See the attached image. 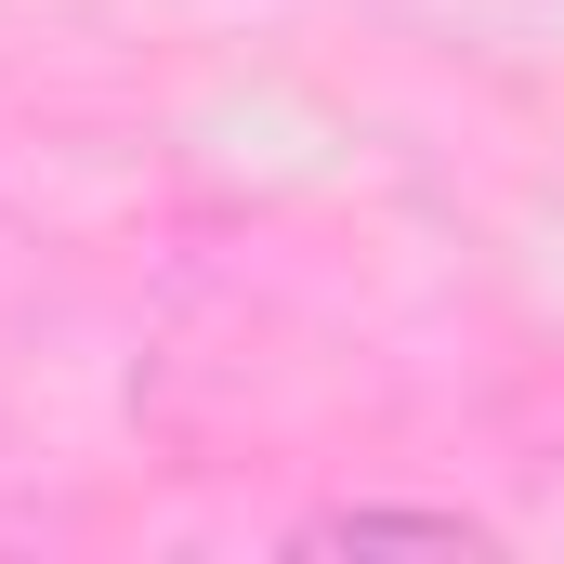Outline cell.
I'll return each instance as SVG.
<instances>
[{"label":"cell","instance_id":"1","mask_svg":"<svg viewBox=\"0 0 564 564\" xmlns=\"http://www.w3.org/2000/svg\"><path fill=\"white\" fill-rule=\"evenodd\" d=\"M302 552H486L473 512H394V499H355V512H315Z\"/></svg>","mask_w":564,"mask_h":564}]
</instances>
